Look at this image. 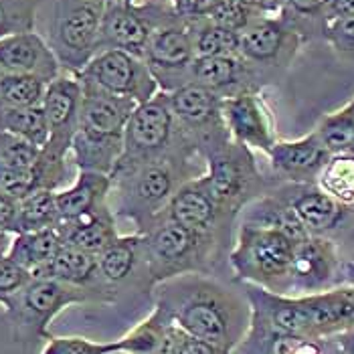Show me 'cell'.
<instances>
[{
    "label": "cell",
    "instance_id": "6da1fadb",
    "mask_svg": "<svg viewBox=\"0 0 354 354\" xmlns=\"http://www.w3.org/2000/svg\"><path fill=\"white\" fill-rule=\"evenodd\" d=\"M156 308L187 336L235 351L251 326L245 296L205 273H189L154 286Z\"/></svg>",
    "mask_w": 354,
    "mask_h": 354
},
{
    "label": "cell",
    "instance_id": "7a4b0ae2",
    "mask_svg": "<svg viewBox=\"0 0 354 354\" xmlns=\"http://www.w3.org/2000/svg\"><path fill=\"white\" fill-rule=\"evenodd\" d=\"M198 150L178 148L152 162H144L126 172L111 176V191H115L118 211L113 215L130 218L140 235L152 231L162 217L172 194L187 180L201 176L192 172L191 160Z\"/></svg>",
    "mask_w": 354,
    "mask_h": 354
},
{
    "label": "cell",
    "instance_id": "3957f363",
    "mask_svg": "<svg viewBox=\"0 0 354 354\" xmlns=\"http://www.w3.org/2000/svg\"><path fill=\"white\" fill-rule=\"evenodd\" d=\"M82 87L80 126L71 144L73 164L77 170H93L111 176L124 150L126 124L138 104L91 85L82 83Z\"/></svg>",
    "mask_w": 354,
    "mask_h": 354
},
{
    "label": "cell",
    "instance_id": "277c9868",
    "mask_svg": "<svg viewBox=\"0 0 354 354\" xmlns=\"http://www.w3.org/2000/svg\"><path fill=\"white\" fill-rule=\"evenodd\" d=\"M296 243L298 241L281 229L243 223L235 247L229 253L231 270L239 281L272 294L290 296Z\"/></svg>",
    "mask_w": 354,
    "mask_h": 354
},
{
    "label": "cell",
    "instance_id": "5b68a950",
    "mask_svg": "<svg viewBox=\"0 0 354 354\" xmlns=\"http://www.w3.org/2000/svg\"><path fill=\"white\" fill-rule=\"evenodd\" d=\"M217 237L162 221L144 235V257L150 288L189 273H209L218 249Z\"/></svg>",
    "mask_w": 354,
    "mask_h": 354
},
{
    "label": "cell",
    "instance_id": "8992f818",
    "mask_svg": "<svg viewBox=\"0 0 354 354\" xmlns=\"http://www.w3.org/2000/svg\"><path fill=\"white\" fill-rule=\"evenodd\" d=\"M80 304H106L93 292L75 288L51 277H30L25 288L12 294L6 304V316L15 328L19 340L49 338V326L69 306Z\"/></svg>",
    "mask_w": 354,
    "mask_h": 354
},
{
    "label": "cell",
    "instance_id": "52a82bcc",
    "mask_svg": "<svg viewBox=\"0 0 354 354\" xmlns=\"http://www.w3.org/2000/svg\"><path fill=\"white\" fill-rule=\"evenodd\" d=\"M178 148L194 146L180 136L176 128L168 91H158L148 102L138 104L132 111L124 130V150L111 176L136 168L140 164L158 160Z\"/></svg>",
    "mask_w": 354,
    "mask_h": 354
},
{
    "label": "cell",
    "instance_id": "ba28073f",
    "mask_svg": "<svg viewBox=\"0 0 354 354\" xmlns=\"http://www.w3.org/2000/svg\"><path fill=\"white\" fill-rule=\"evenodd\" d=\"M203 180L215 201L221 215L231 221L245 207L263 194V176L259 174L251 150L227 140L205 154Z\"/></svg>",
    "mask_w": 354,
    "mask_h": 354
},
{
    "label": "cell",
    "instance_id": "9c48e42d",
    "mask_svg": "<svg viewBox=\"0 0 354 354\" xmlns=\"http://www.w3.org/2000/svg\"><path fill=\"white\" fill-rule=\"evenodd\" d=\"M104 8L102 0H55L47 43L65 73L77 75L97 53Z\"/></svg>",
    "mask_w": 354,
    "mask_h": 354
},
{
    "label": "cell",
    "instance_id": "30bf717a",
    "mask_svg": "<svg viewBox=\"0 0 354 354\" xmlns=\"http://www.w3.org/2000/svg\"><path fill=\"white\" fill-rule=\"evenodd\" d=\"M180 19L172 6V0L164 4H126L124 0H108L100 27V51H124L144 59L152 35L164 25Z\"/></svg>",
    "mask_w": 354,
    "mask_h": 354
},
{
    "label": "cell",
    "instance_id": "8fae6325",
    "mask_svg": "<svg viewBox=\"0 0 354 354\" xmlns=\"http://www.w3.org/2000/svg\"><path fill=\"white\" fill-rule=\"evenodd\" d=\"M168 100L180 136L203 156L211 148L231 140L221 113L223 95L203 85L189 83L170 91Z\"/></svg>",
    "mask_w": 354,
    "mask_h": 354
},
{
    "label": "cell",
    "instance_id": "7c38bea8",
    "mask_svg": "<svg viewBox=\"0 0 354 354\" xmlns=\"http://www.w3.org/2000/svg\"><path fill=\"white\" fill-rule=\"evenodd\" d=\"M75 77L83 85L104 89L118 97H128L136 104L148 102L160 91L144 59L115 49L95 53Z\"/></svg>",
    "mask_w": 354,
    "mask_h": 354
},
{
    "label": "cell",
    "instance_id": "4fadbf2b",
    "mask_svg": "<svg viewBox=\"0 0 354 354\" xmlns=\"http://www.w3.org/2000/svg\"><path fill=\"white\" fill-rule=\"evenodd\" d=\"M191 23L176 19L160 27L150 39L144 63L158 83L160 91H174L191 83V67L194 63Z\"/></svg>",
    "mask_w": 354,
    "mask_h": 354
},
{
    "label": "cell",
    "instance_id": "5bb4252c",
    "mask_svg": "<svg viewBox=\"0 0 354 354\" xmlns=\"http://www.w3.org/2000/svg\"><path fill=\"white\" fill-rule=\"evenodd\" d=\"M82 100V83L71 73H61L47 85L41 106L49 128V140L43 148V156L49 162L67 164V154L71 152V144L80 126Z\"/></svg>",
    "mask_w": 354,
    "mask_h": 354
},
{
    "label": "cell",
    "instance_id": "9a60e30c",
    "mask_svg": "<svg viewBox=\"0 0 354 354\" xmlns=\"http://www.w3.org/2000/svg\"><path fill=\"white\" fill-rule=\"evenodd\" d=\"M304 43V35L281 12L261 15L239 32V55L251 65L288 67Z\"/></svg>",
    "mask_w": 354,
    "mask_h": 354
},
{
    "label": "cell",
    "instance_id": "2e32d148",
    "mask_svg": "<svg viewBox=\"0 0 354 354\" xmlns=\"http://www.w3.org/2000/svg\"><path fill=\"white\" fill-rule=\"evenodd\" d=\"M221 113L229 138L249 150H261L268 154L277 142L272 109L257 89H245L223 97Z\"/></svg>",
    "mask_w": 354,
    "mask_h": 354
},
{
    "label": "cell",
    "instance_id": "e0dca14e",
    "mask_svg": "<svg viewBox=\"0 0 354 354\" xmlns=\"http://www.w3.org/2000/svg\"><path fill=\"white\" fill-rule=\"evenodd\" d=\"M340 272L342 263L332 237L308 235L294 247L290 296H308L330 290L338 286Z\"/></svg>",
    "mask_w": 354,
    "mask_h": 354
},
{
    "label": "cell",
    "instance_id": "ac0fdd59",
    "mask_svg": "<svg viewBox=\"0 0 354 354\" xmlns=\"http://www.w3.org/2000/svg\"><path fill=\"white\" fill-rule=\"evenodd\" d=\"M277 194L290 207L306 235L330 237L340 231L351 217V209L330 198L326 192L318 189V185L290 183L286 189L277 191Z\"/></svg>",
    "mask_w": 354,
    "mask_h": 354
},
{
    "label": "cell",
    "instance_id": "d6986e66",
    "mask_svg": "<svg viewBox=\"0 0 354 354\" xmlns=\"http://www.w3.org/2000/svg\"><path fill=\"white\" fill-rule=\"evenodd\" d=\"M162 221H174L178 225H185L192 231L213 235L221 241V235L231 227V221L221 215L215 201L207 191V185L203 180V174L187 180L178 191L172 194L164 209Z\"/></svg>",
    "mask_w": 354,
    "mask_h": 354
},
{
    "label": "cell",
    "instance_id": "ffe728a7",
    "mask_svg": "<svg viewBox=\"0 0 354 354\" xmlns=\"http://www.w3.org/2000/svg\"><path fill=\"white\" fill-rule=\"evenodd\" d=\"M0 73H27L53 82L61 75L49 43L35 30L0 39Z\"/></svg>",
    "mask_w": 354,
    "mask_h": 354
},
{
    "label": "cell",
    "instance_id": "44dd1931",
    "mask_svg": "<svg viewBox=\"0 0 354 354\" xmlns=\"http://www.w3.org/2000/svg\"><path fill=\"white\" fill-rule=\"evenodd\" d=\"M272 168L294 185H316V178L330 158V152L316 132L288 142H275L268 152Z\"/></svg>",
    "mask_w": 354,
    "mask_h": 354
},
{
    "label": "cell",
    "instance_id": "7402d4cb",
    "mask_svg": "<svg viewBox=\"0 0 354 354\" xmlns=\"http://www.w3.org/2000/svg\"><path fill=\"white\" fill-rule=\"evenodd\" d=\"M310 338H330L354 324V286L342 283L304 296Z\"/></svg>",
    "mask_w": 354,
    "mask_h": 354
},
{
    "label": "cell",
    "instance_id": "603a6c76",
    "mask_svg": "<svg viewBox=\"0 0 354 354\" xmlns=\"http://www.w3.org/2000/svg\"><path fill=\"white\" fill-rule=\"evenodd\" d=\"M37 277H51V279H59V281L75 286V288H83V290L93 292L100 298H104L106 304L115 301V290H111L100 275L97 255L82 251L77 247L63 243L59 253L53 257V261Z\"/></svg>",
    "mask_w": 354,
    "mask_h": 354
},
{
    "label": "cell",
    "instance_id": "cb8c5ba5",
    "mask_svg": "<svg viewBox=\"0 0 354 354\" xmlns=\"http://www.w3.org/2000/svg\"><path fill=\"white\" fill-rule=\"evenodd\" d=\"M253 77V65L241 55L196 57L191 67V83L203 85L223 97L255 89Z\"/></svg>",
    "mask_w": 354,
    "mask_h": 354
},
{
    "label": "cell",
    "instance_id": "d4e9b609",
    "mask_svg": "<svg viewBox=\"0 0 354 354\" xmlns=\"http://www.w3.org/2000/svg\"><path fill=\"white\" fill-rule=\"evenodd\" d=\"M187 334L174 326L160 308L144 318L126 336L113 340L115 354H178Z\"/></svg>",
    "mask_w": 354,
    "mask_h": 354
},
{
    "label": "cell",
    "instance_id": "484cf974",
    "mask_svg": "<svg viewBox=\"0 0 354 354\" xmlns=\"http://www.w3.org/2000/svg\"><path fill=\"white\" fill-rule=\"evenodd\" d=\"M57 231L65 245L77 247L93 255H100L109 243L120 237L115 227V215L111 213L108 203L73 221L59 223Z\"/></svg>",
    "mask_w": 354,
    "mask_h": 354
},
{
    "label": "cell",
    "instance_id": "4316f807",
    "mask_svg": "<svg viewBox=\"0 0 354 354\" xmlns=\"http://www.w3.org/2000/svg\"><path fill=\"white\" fill-rule=\"evenodd\" d=\"M97 268H100L102 279L111 290H115L122 283L132 281L134 277H138V272L146 275V279H148L146 257H144V235H140V233L126 235V237L120 235L113 243H109L97 255Z\"/></svg>",
    "mask_w": 354,
    "mask_h": 354
},
{
    "label": "cell",
    "instance_id": "83f0119b",
    "mask_svg": "<svg viewBox=\"0 0 354 354\" xmlns=\"http://www.w3.org/2000/svg\"><path fill=\"white\" fill-rule=\"evenodd\" d=\"M111 192V176L93 170H80L75 183L65 189L57 191V209H59V223L73 221L89 211L100 209L108 203Z\"/></svg>",
    "mask_w": 354,
    "mask_h": 354
},
{
    "label": "cell",
    "instance_id": "f1b7e54d",
    "mask_svg": "<svg viewBox=\"0 0 354 354\" xmlns=\"http://www.w3.org/2000/svg\"><path fill=\"white\" fill-rule=\"evenodd\" d=\"M61 247H63V239L57 229L28 231V233H17L12 237V241L6 247V255L23 270H27L30 277H37L53 261Z\"/></svg>",
    "mask_w": 354,
    "mask_h": 354
},
{
    "label": "cell",
    "instance_id": "f546056e",
    "mask_svg": "<svg viewBox=\"0 0 354 354\" xmlns=\"http://www.w3.org/2000/svg\"><path fill=\"white\" fill-rule=\"evenodd\" d=\"M59 221L61 217L57 209V191L39 189L27 194L25 198L17 201L12 235L28 233V231H43V229H57Z\"/></svg>",
    "mask_w": 354,
    "mask_h": 354
},
{
    "label": "cell",
    "instance_id": "4dcf8cb0",
    "mask_svg": "<svg viewBox=\"0 0 354 354\" xmlns=\"http://www.w3.org/2000/svg\"><path fill=\"white\" fill-rule=\"evenodd\" d=\"M316 185L320 191H324L340 203L342 207H354V154L342 152V154H330L328 162L320 170Z\"/></svg>",
    "mask_w": 354,
    "mask_h": 354
},
{
    "label": "cell",
    "instance_id": "1f68e13d",
    "mask_svg": "<svg viewBox=\"0 0 354 354\" xmlns=\"http://www.w3.org/2000/svg\"><path fill=\"white\" fill-rule=\"evenodd\" d=\"M0 132L23 138L39 148H45L49 140V128H47L43 106H30V108L0 106Z\"/></svg>",
    "mask_w": 354,
    "mask_h": 354
},
{
    "label": "cell",
    "instance_id": "d6a6232c",
    "mask_svg": "<svg viewBox=\"0 0 354 354\" xmlns=\"http://www.w3.org/2000/svg\"><path fill=\"white\" fill-rule=\"evenodd\" d=\"M49 82L27 73H0V106L30 108L41 106Z\"/></svg>",
    "mask_w": 354,
    "mask_h": 354
},
{
    "label": "cell",
    "instance_id": "836d02e7",
    "mask_svg": "<svg viewBox=\"0 0 354 354\" xmlns=\"http://www.w3.org/2000/svg\"><path fill=\"white\" fill-rule=\"evenodd\" d=\"M314 132L330 154L351 152L354 144V97L344 108L326 113Z\"/></svg>",
    "mask_w": 354,
    "mask_h": 354
},
{
    "label": "cell",
    "instance_id": "e575fe53",
    "mask_svg": "<svg viewBox=\"0 0 354 354\" xmlns=\"http://www.w3.org/2000/svg\"><path fill=\"white\" fill-rule=\"evenodd\" d=\"M191 28L196 57L239 55V32L215 25L207 19L191 23Z\"/></svg>",
    "mask_w": 354,
    "mask_h": 354
},
{
    "label": "cell",
    "instance_id": "d590c367",
    "mask_svg": "<svg viewBox=\"0 0 354 354\" xmlns=\"http://www.w3.org/2000/svg\"><path fill=\"white\" fill-rule=\"evenodd\" d=\"M41 0H0V39L35 30Z\"/></svg>",
    "mask_w": 354,
    "mask_h": 354
},
{
    "label": "cell",
    "instance_id": "8d00e7d4",
    "mask_svg": "<svg viewBox=\"0 0 354 354\" xmlns=\"http://www.w3.org/2000/svg\"><path fill=\"white\" fill-rule=\"evenodd\" d=\"M43 148L6 132H0V168H35L41 162Z\"/></svg>",
    "mask_w": 354,
    "mask_h": 354
},
{
    "label": "cell",
    "instance_id": "74e56055",
    "mask_svg": "<svg viewBox=\"0 0 354 354\" xmlns=\"http://www.w3.org/2000/svg\"><path fill=\"white\" fill-rule=\"evenodd\" d=\"M41 354H115V344L85 336H49Z\"/></svg>",
    "mask_w": 354,
    "mask_h": 354
},
{
    "label": "cell",
    "instance_id": "f35d334b",
    "mask_svg": "<svg viewBox=\"0 0 354 354\" xmlns=\"http://www.w3.org/2000/svg\"><path fill=\"white\" fill-rule=\"evenodd\" d=\"M261 15L263 12L247 6L241 0H221L217 4V8L207 17V21H211L215 25H221V27L231 28L235 32H241L243 28L249 27Z\"/></svg>",
    "mask_w": 354,
    "mask_h": 354
},
{
    "label": "cell",
    "instance_id": "ab89813d",
    "mask_svg": "<svg viewBox=\"0 0 354 354\" xmlns=\"http://www.w3.org/2000/svg\"><path fill=\"white\" fill-rule=\"evenodd\" d=\"M322 35L336 53L354 63V15L326 21Z\"/></svg>",
    "mask_w": 354,
    "mask_h": 354
},
{
    "label": "cell",
    "instance_id": "60d3db41",
    "mask_svg": "<svg viewBox=\"0 0 354 354\" xmlns=\"http://www.w3.org/2000/svg\"><path fill=\"white\" fill-rule=\"evenodd\" d=\"M330 0H286L281 15L300 30V23L320 21L322 28L328 21Z\"/></svg>",
    "mask_w": 354,
    "mask_h": 354
},
{
    "label": "cell",
    "instance_id": "b9f144b4",
    "mask_svg": "<svg viewBox=\"0 0 354 354\" xmlns=\"http://www.w3.org/2000/svg\"><path fill=\"white\" fill-rule=\"evenodd\" d=\"M30 281V273L23 270L19 263H15L6 251H0V306H4L6 300L17 294L21 288H25Z\"/></svg>",
    "mask_w": 354,
    "mask_h": 354
},
{
    "label": "cell",
    "instance_id": "7bdbcfd3",
    "mask_svg": "<svg viewBox=\"0 0 354 354\" xmlns=\"http://www.w3.org/2000/svg\"><path fill=\"white\" fill-rule=\"evenodd\" d=\"M218 2L221 0H172V6L183 21L194 23L207 19L217 8Z\"/></svg>",
    "mask_w": 354,
    "mask_h": 354
},
{
    "label": "cell",
    "instance_id": "ee69618b",
    "mask_svg": "<svg viewBox=\"0 0 354 354\" xmlns=\"http://www.w3.org/2000/svg\"><path fill=\"white\" fill-rule=\"evenodd\" d=\"M178 354H233V351H227V348L217 346V344H211L207 340H198V338H192V336H185L183 342H180Z\"/></svg>",
    "mask_w": 354,
    "mask_h": 354
},
{
    "label": "cell",
    "instance_id": "f6af8a7d",
    "mask_svg": "<svg viewBox=\"0 0 354 354\" xmlns=\"http://www.w3.org/2000/svg\"><path fill=\"white\" fill-rule=\"evenodd\" d=\"M332 354H354V324L328 338Z\"/></svg>",
    "mask_w": 354,
    "mask_h": 354
},
{
    "label": "cell",
    "instance_id": "bcb514c9",
    "mask_svg": "<svg viewBox=\"0 0 354 354\" xmlns=\"http://www.w3.org/2000/svg\"><path fill=\"white\" fill-rule=\"evenodd\" d=\"M15 215H17V201L0 194V233L10 235L15 231Z\"/></svg>",
    "mask_w": 354,
    "mask_h": 354
},
{
    "label": "cell",
    "instance_id": "7dc6e473",
    "mask_svg": "<svg viewBox=\"0 0 354 354\" xmlns=\"http://www.w3.org/2000/svg\"><path fill=\"white\" fill-rule=\"evenodd\" d=\"M241 2L263 15H277V12H281V8L286 4V0H241Z\"/></svg>",
    "mask_w": 354,
    "mask_h": 354
},
{
    "label": "cell",
    "instance_id": "c3c4849f",
    "mask_svg": "<svg viewBox=\"0 0 354 354\" xmlns=\"http://www.w3.org/2000/svg\"><path fill=\"white\" fill-rule=\"evenodd\" d=\"M354 15V0H330L328 21L336 17H351Z\"/></svg>",
    "mask_w": 354,
    "mask_h": 354
},
{
    "label": "cell",
    "instance_id": "681fc988",
    "mask_svg": "<svg viewBox=\"0 0 354 354\" xmlns=\"http://www.w3.org/2000/svg\"><path fill=\"white\" fill-rule=\"evenodd\" d=\"M124 2H126V4H136L138 0H124Z\"/></svg>",
    "mask_w": 354,
    "mask_h": 354
},
{
    "label": "cell",
    "instance_id": "f907efd6",
    "mask_svg": "<svg viewBox=\"0 0 354 354\" xmlns=\"http://www.w3.org/2000/svg\"><path fill=\"white\" fill-rule=\"evenodd\" d=\"M353 209H354V207H353ZM351 217H354V213H353V211H351ZM353 235H354V227H353Z\"/></svg>",
    "mask_w": 354,
    "mask_h": 354
},
{
    "label": "cell",
    "instance_id": "816d5d0a",
    "mask_svg": "<svg viewBox=\"0 0 354 354\" xmlns=\"http://www.w3.org/2000/svg\"><path fill=\"white\" fill-rule=\"evenodd\" d=\"M351 152H353V154H354V144H353V150H351Z\"/></svg>",
    "mask_w": 354,
    "mask_h": 354
},
{
    "label": "cell",
    "instance_id": "f5cc1de1",
    "mask_svg": "<svg viewBox=\"0 0 354 354\" xmlns=\"http://www.w3.org/2000/svg\"><path fill=\"white\" fill-rule=\"evenodd\" d=\"M102 2H108V0H102Z\"/></svg>",
    "mask_w": 354,
    "mask_h": 354
}]
</instances>
